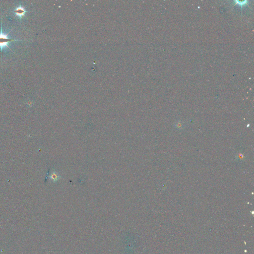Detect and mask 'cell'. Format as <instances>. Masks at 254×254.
Wrapping results in <instances>:
<instances>
[{
	"label": "cell",
	"instance_id": "cell-1",
	"mask_svg": "<svg viewBox=\"0 0 254 254\" xmlns=\"http://www.w3.org/2000/svg\"><path fill=\"white\" fill-rule=\"evenodd\" d=\"M13 41H18V40L11 39L8 37V34H5L3 32L2 25H1V30L0 32V50L2 52L3 50L6 48H9V43Z\"/></svg>",
	"mask_w": 254,
	"mask_h": 254
},
{
	"label": "cell",
	"instance_id": "cell-2",
	"mask_svg": "<svg viewBox=\"0 0 254 254\" xmlns=\"http://www.w3.org/2000/svg\"><path fill=\"white\" fill-rule=\"evenodd\" d=\"M13 12L16 16H18L20 19H21L23 16L25 15L26 11L20 5L18 8H16L14 10Z\"/></svg>",
	"mask_w": 254,
	"mask_h": 254
},
{
	"label": "cell",
	"instance_id": "cell-3",
	"mask_svg": "<svg viewBox=\"0 0 254 254\" xmlns=\"http://www.w3.org/2000/svg\"><path fill=\"white\" fill-rule=\"evenodd\" d=\"M49 178L51 181L55 182L56 181H58L61 178V176L58 174V173H57L56 172L54 171H52L50 174V175L49 176Z\"/></svg>",
	"mask_w": 254,
	"mask_h": 254
},
{
	"label": "cell",
	"instance_id": "cell-4",
	"mask_svg": "<svg viewBox=\"0 0 254 254\" xmlns=\"http://www.w3.org/2000/svg\"><path fill=\"white\" fill-rule=\"evenodd\" d=\"M183 124H182V123H176L175 124V127L177 128V129H181V128H183Z\"/></svg>",
	"mask_w": 254,
	"mask_h": 254
}]
</instances>
